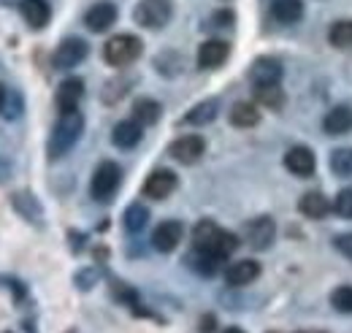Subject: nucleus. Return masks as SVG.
I'll return each mask as SVG.
<instances>
[{
  "mask_svg": "<svg viewBox=\"0 0 352 333\" xmlns=\"http://www.w3.org/2000/svg\"><path fill=\"white\" fill-rule=\"evenodd\" d=\"M160 114H163V109H160V103L157 100H152V98H138L135 103H133V120L138 122V125H155L157 120H160Z\"/></svg>",
  "mask_w": 352,
  "mask_h": 333,
  "instance_id": "obj_25",
  "label": "nucleus"
},
{
  "mask_svg": "<svg viewBox=\"0 0 352 333\" xmlns=\"http://www.w3.org/2000/svg\"><path fill=\"white\" fill-rule=\"evenodd\" d=\"M230 54V46L220 39H212V41H204L198 49V68L209 71V68H220L222 63L228 60Z\"/></svg>",
  "mask_w": 352,
  "mask_h": 333,
  "instance_id": "obj_16",
  "label": "nucleus"
},
{
  "mask_svg": "<svg viewBox=\"0 0 352 333\" xmlns=\"http://www.w3.org/2000/svg\"><path fill=\"white\" fill-rule=\"evenodd\" d=\"M271 17L279 25H296L304 17V3L301 0H274L271 3Z\"/></svg>",
  "mask_w": 352,
  "mask_h": 333,
  "instance_id": "obj_21",
  "label": "nucleus"
},
{
  "mask_svg": "<svg viewBox=\"0 0 352 333\" xmlns=\"http://www.w3.org/2000/svg\"><path fill=\"white\" fill-rule=\"evenodd\" d=\"M19 11L25 17V22L33 28V30H41L49 25V17H52V6L46 0H19Z\"/></svg>",
  "mask_w": 352,
  "mask_h": 333,
  "instance_id": "obj_18",
  "label": "nucleus"
},
{
  "mask_svg": "<svg viewBox=\"0 0 352 333\" xmlns=\"http://www.w3.org/2000/svg\"><path fill=\"white\" fill-rule=\"evenodd\" d=\"M328 41L336 49H352V19L333 22L331 30H328Z\"/></svg>",
  "mask_w": 352,
  "mask_h": 333,
  "instance_id": "obj_29",
  "label": "nucleus"
},
{
  "mask_svg": "<svg viewBox=\"0 0 352 333\" xmlns=\"http://www.w3.org/2000/svg\"><path fill=\"white\" fill-rule=\"evenodd\" d=\"M176 184H179V182H176L174 171L157 168V171H152V173L146 176V182H144V195L152 198V201H163V198H168V195L174 193Z\"/></svg>",
  "mask_w": 352,
  "mask_h": 333,
  "instance_id": "obj_11",
  "label": "nucleus"
},
{
  "mask_svg": "<svg viewBox=\"0 0 352 333\" xmlns=\"http://www.w3.org/2000/svg\"><path fill=\"white\" fill-rule=\"evenodd\" d=\"M6 98H8V92H6V87H3V84H0V109H3V106H6Z\"/></svg>",
  "mask_w": 352,
  "mask_h": 333,
  "instance_id": "obj_36",
  "label": "nucleus"
},
{
  "mask_svg": "<svg viewBox=\"0 0 352 333\" xmlns=\"http://www.w3.org/2000/svg\"><path fill=\"white\" fill-rule=\"evenodd\" d=\"M212 325H214V317H206V320L201 323V333H212V331H214Z\"/></svg>",
  "mask_w": 352,
  "mask_h": 333,
  "instance_id": "obj_35",
  "label": "nucleus"
},
{
  "mask_svg": "<svg viewBox=\"0 0 352 333\" xmlns=\"http://www.w3.org/2000/svg\"><path fill=\"white\" fill-rule=\"evenodd\" d=\"M187 263H190V268L192 271H198L201 277H214L217 271H220V257H214V255H209V252H201V250H192V255L187 257Z\"/></svg>",
  "mask_w": 352,
  "mask_h": 333,
  "instance_id": "obj_26",
  "label": "nucleus"
},
{
  "mask_svg": "<svg viewBox=\"0 0 352 333\" xmlns=\"http://www.w3.org/2000/svg\"><path fill=\"white\" fill-rule=\"evenodd\" d=\"M261 122V111L252 100H239L230 109V125L233 127H255Z\"/></svg>",
  "mask_w": 352,
  "mask_h": 333,
  "instance_id": "obj_24",
  "label": "nucleus"
},
{
  "mask_svg": "<svg viewBox=\"0 0 352 333\" xmlns=\"http://www.w3.org/2000/svg\"><path fill=\"white\" fill-rule=\"evenodd\" d=\"M82 130H85V117L79 111L60 114V120L54 122L52 133H49V144H46L49 160H60L63 155H68L76 147V141L82 138Z\"/></svg>",
  "mask_w": 352,
  "mask_h": 333,
  "instance_id": "obj_2",
  "label": "nucleus"
},
{
  "mask_svg": "<svg viewBox=\"0 0 352 333\" xmlns=\"http://www.w3.org/2000/svg\"><path fill=\"white\" fill-rule=\"evenodd\" d=\"M325 136H347L352 130V109L350 106H333L322 120Z\"/></svg>",
  "mask_w": 352,
  "mask_h": 333,
  "instance_id": "obj_19",
  "label": "nucleus"
},
{
  "mask_svg": "<svg viewBox=\"0 0 352 333\" xmlns=\"http://www.w3.org/2000/svg\"><path fill=\"white\" fill-rule=\"evenodd\" d=\"M255 98H258V103H261V106H265V109H274V111H279V109L285 106V89H282L279 84L255 87Z\"/></svg>",
  "mask_w": 352,
  "mask_h": 333,
  "instance_id": "obj_27",
  "label": "nucleus"
},
{
  "mask_svg": "<svg viewBox=\"0 0 352 333\" xmlns=\"http://www.w3.org/2000/svg\"><path fill=\"white\" fill-rule=\"evenodd\" d=\"M274 236H276V225H274V219H271V217H265V214L263 217L250 219V222H247V228H244V241L258 252L268 250V247L274 244Z\"/></svg>",
  "mask_w": 352,
  "mask_h": 333,
  "instance_id": "obj_7",
  "label": "nucleus"
},
{
  "mask_svg": "<svg viewBox=\"0 0 352 333\" xmlns=\"http://www.w3.org/2000/svg\"><path fill=\"white\" fill-rule=\"evenodd\" d=\"M212 22H214V28H228V25L233 22V14H230V11H217V14L212 17Z\"/></svg>",
  "mask_w": 352,
  "mask_h": 333,
  "instance_id": "obj_34",
  "label": "nucleus"
},
{
  "mask_svg": "<svg viewBox=\"0 0 352 333\" xmlns=\"http://www.w3.org/2000/svg\"><path fill=\"white\" fill-rule=\"evenodd\" d=\"M89 46L82 39H65V41H60V46L54 49V54H52V65L57 68V71H71V68H76L85 57H87Z\"/></svg>",
  "mask_w": 352,
  "mask_h": 333,
  "instance_id": "obj_6",
  "label": "nucleus"
},
{
  "mask_svg": "<svg viewBox=\"0 0 352 333\" xmlns=\"http://www.w3.org/2000/svg\"><path fill=\"white\" fill-rule=\"evenodd\" d=\"M85 98V82L71 76L65 82H60L57 87V95H54V103H57V111L60 114H71V111H79V103Z\"/></svg>",
  "mask_w": 352,
  "mask_h": 333,
  "instance_id": "obj_10",
  "label": "nucleus"
},
{
  "mask_svg": "<svg viewBox=\"0 0 352 333\" xmlns=\"http://www.w3.org/2000/svg\"><path fill=\"white\" fill-rule=\"evenodd\" d=\"M117 22V6L109 3V0H100L85 14V25H87L92 33H106L111 25Z\"/></svg>",
  "mask_w": 352,
  "mask_h": 333,
  "instance_id": "obj_15",
  "label": "nucleus"
},
{
  "mask_svg": "<svg viewBox=\"0 0 352 333\" xmlns=\"http://www.w3.org/2000/svg\"><path fill=\"white\" fill-rule=\"evenodd\" d=\"M298 208H301V214L304 217H309V219H322V217H328L331 214V208H333V204L322 195V193H307L301 201H298Z\"/></svg>",
  "mask_w": 352,
  "mask_h": 333,
  "instance_id": "obj_22",
  "label": "nucleus"
},
{
  "mask_svg": "<svg viewBox=\"0 0 352 333\" xmlns=\"http://www.w3.org/2000/svg\"><path fill=\"white\" fill-rule=\"evenodd\" d=\"M258 277H261V263H258V260H250V257L236 260V263H230V266L225 268V282H228L230 288H247V285H252Z\"/></svg>",
  "mask_w": 352,
  "mask_h": 333,
  "instance_id": "obj_13",
  "label": "nucleus"
},
{
  "mask_svg": "<svg viewBox=\"0 0 352 333\" xmlns=\"http://www.w3.org/2000/svg\"><path fill=\"white\" fill-rule=\"evenodd\" d=\"M285 168L298 179H309L314 173V168H317V158H314V152L309 147L296 144V147H290L285 152Z\"/></svg>",
  "mask_w": 352,
  "mask_h": 333,
  "instance_id": "obj_9",
  "label": "nucleus"
},
{
  "mask_svg": "<svg viewBox=\"0 0 352 333\" xmlns=\"http://www.w3.org/2000/svg\"><path fill=\"white\" fill-rule=\"evenodd\" d=\"M333 247L342 252L347 260H352V233H342V236H336V239H333Z\"/></svg>",
  "mask_w": 352,
  "mask_h": 333,
  "instance_id": "obj_33",
  "label": "nucleus"
},
{
  "mask_svg": "<svg viewBox=\"0 0 352 333\" xmlns=\"http://www.w3.org/2000/svg\"><path fill=\"white\" fill-rule=\"evenodd\" d=\"M171 14H174L171 0H141L133 11V19H135V25H141L146 30H160L168 25Z\"/></svg>",
  "mask_w": 352,
  "mask_h": 333,
  "instance_id": "obj_5",
  "label": "nucleus"
},
{
  "mask_svg": "<svg viewBox=\"0 0 352 333\" xmlns=\"http://www.w3.org/2000/svg\"><path fill=\"white\" fill-rule=\"evenodd\" d=\"M184 239V225L179 219H166L152 233V247L157 252H174Z\"/></svg>",
  "mask_w": 352,
  "mask_h": 333,
  "instance_id": "obj_12",
  "label": "nucleus"
},
{
  "mask_svg": "<svg viewBox=\"0 0 352 333\" xmlns=\"http://www.w3.org/2000/svg\"><path fill=\"white\" fill-rule=\"evenodd\" d=\"M333 211L339 214V217H344V219H352V190H342L339 195H336V201H333Z\"/></svg>",
  "mask_w": 352,
  "mask_h": 333,
  "instance_id": "obj_32",
  "label": "nucleus"
},
{
  "mask_svg": "<svg viewBox=\"0 0 352 333\" xmlns=\"http://www.w3.org/2000/svg\"><path fill=\"white\" fill-rule=\"evenodd\" d=\"M122 222H125V230H128V233H138V230H144V228H146V222H149V208L144 206V204H131V206L125 208Z\"/></svg>",
  "mask_w": 352,
  "mask_h": 333,
  "instance_id": "obj_28",
  "label": "nucleus"
},
{
  "mask_svg": "<svg viewBox=\"0 0 352 333\" xmlns=\"http://www.w3.org/2000/svg\"><path fill=\"white\" fill-rule=\"evenodd\" d=\"M250 82L255 87H268V84L282 82V63L276 57H258L250 68Z\"/></svg>",
  "mask_w": 352,
  "mask_h": 333,
  "instance_id": "obj_14",
  "label": "nucleus"
},
{
  "mask_svg": "<svg viewBox=\"0 0 352 333\" xmlns=\"http://www.w3.org/2000/svg\"><path fill=\"white\" fill-rule=\"evenodd\" d=\"M217 111H220V103L214 100V98H209V100H204V103H198V106H192L184 117H182V125H209L214 117H217Z\"/></svg>",
  "mask_w": 352,
  "mask_h": 333,
  "instance_id": "obj_23",
  "label": "nucleus"
},
{
  "mask_svg": "<svg viewBox=\"0 0 352 333\" xmlns=\"http://www.w3.org/2000/svg\"><path fill=\"white\" fill-rule=\"evenodd\" d=\"M222 333H244V331H241V328H236V325H230V328H225Z\"/></svg>",
  "mask_w": 352,
  "mask_h": 333,
  "instance_id": "obj_37",
  "label": "nucleus"
},
{
  "mask_svg": "<svg viewBox=\"0 0 352 333\" xmlns=\"http://www.w3.org/2000/svg\"><path fill=\"white\" fill-rule=\"evenodd\" d=\"M141 136H144V125H138L135 120H122L111 130V141L120 149H133L141 141Z\"/></svg>",
  "mask_w": 352,
  "mask_h": 333,
  "instance_id": "obj_20",
  "label": "nucleus"
},
{
  "mask_svg": "<svg viewBox=\"0 0 352 333\" xmlns=\"http://www.w3.org/2000/svg\"><path fill=\"white\" fill-rule=\"evenodd\" d=\"M307 333H322V331H307Z\"/></svg>",
  "mask_w": 352,
  "mask_h": 333,
  "instance_id": "obj_38",
  "label": "nucleus"
},
{
  "mask_svg": "<svg viewBox=\"0 0 352 333\" xmlns=\"http://www.w3.org/2000/svg\"><path fill=\"white\" fill-rule=\"evenodd\" d=\"M120 184H122V171H120V166L111 163V160H103L100 166L95 168V173H92L89 193H92L95 201L106 204V201H111V198L117 195Z\"/></svg>",
  "mask_w": 352,
  "mask_h": 333,
  "instance_id": "obj_4",
  "label": "nucleus"
},
{
  "mask_svg": "<svg viewBox=\"0 0 352 333\" xmlns=\"http://www.w3.org/2000/svg\"><path fill=\"white\" fill-rule=\"evenodd\" d=\"M141 49H144L141 39H135L131 33H120V36H114V39L106 41V46H103V60L109 65H114V68H125V65H131V63H135L141 57Z\"/></svg>",
  "mask_w": 352,
  "mask_h": 333,
  "instance_id": "obj_3",
  "label": "nucleus"
},
{
  "mask_svg": "<svg viewBox=\"0 0 352 333\" xmlns=\"http://www.w3.org/2000/svg\"><path fill=\"white\" fill-rule=\"evenodd\" d=\"M204 152H206V141L201 138V136H182V138H176L174 144L168 147V155L174 158L176 163H182V166H192V163H198L201 158H204Z\"/></svg>",
  "mask_w": 352,
  "mask_h": 333,
  "instance_id": "obj_8",
  "label": "nucleus"
},
{
  "mask_svg": "<svg viewBox=\"0 0 352 333\" xmlns=\"http://www.w3.org/2000/svg\"><path fill=\"white\" fill-rule=\"evenodd\" d=\"M331 171L336 176H352V147H342V149H333L331 152Z\"/></svg>",
  "mask_w": 352,
  "mask_h": 333,
  "instance_id": "obj_30",
  "label": "nucleus"
},
{
  "mask_svg": "<svg viewBox=\"0 0 352 333\" xmlns=\"http://www.w3.org/2000/svg\"><path fill=\"white\" fill-rule=\"evenodd\" d=\"M11 206L22 214V219L33 222V225H44V208L38 204V198L33 193H14L11 195Z\"/></svg>",
  "mask_w": 352,
  "mask_h": 333,
  "instance_id": "obj_17",
  "label": "nucleus"
},
{
  "mask_svg": "<svg viewBox=\"0 0 352 333\" xmlns=\"http://www.w3.org/2000/svg\"><path fill=\"white\" fill-rule=\"evenodd\" d=\"M192 247L201 252H209L220 260H228L233 252L239 250V236L230 230H222L217 222L212 219H201L192 228Z\"/></svg>",
  "mask_w": 352,
  "mask_h": 333,
  "instance_id": "obj_1",
  "label": "nucleus"
},
{
  "mask_svg": "<svg viewBox=\"0 0 352 333\" xmlns=\"http://www.w3.org/2000/svg\"><path fill=\"white\" fill-rule=\"evenodd\" d=\"M331 306L336 312L352 314V285H339L336 290L331 292Z\"/></svg>",
  "mask_w": 352,
  "mask_h": 333,
  "instance_id": "obj_31",
  "label": "nucleus"
}]
</instances>
